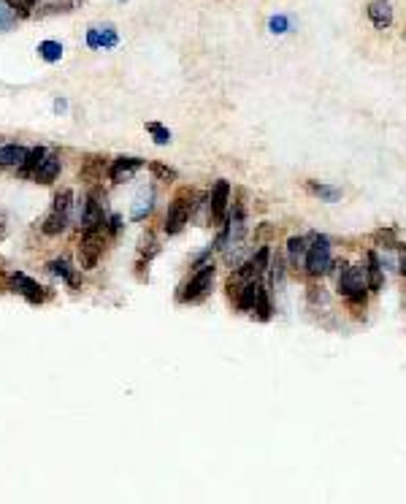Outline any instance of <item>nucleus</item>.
Wrapping results in <instances>:
<instances>
[{
  "instance_id": "1a4fd4ad",
  "label": "nucleus",
  "mask_w": 406,
  "mask_h": 504,
  "mask_svg": "<svg viewBox=\"0 0 406 504\" xmlns=\"http://www.w3.org/2000/svg\"><path fill=\"white\" fill-rule=\"evenodd\" d=\"M227 206H230V184H227L225 179H220V182L214 184L211 198H209V214L214 225H225Z\"/></svg>"
},
{
  "instance_id": "7ed1b4c3",
  "label": "nucleus",
  "mask_w": 406,
  "mask_h": 504,
  "mask_svg": "<svg viewBox=\"0 0 406 504\" xmlns=\"http://www.w3.org/2000/svg\"><path fill=\"white\" fill-rule=\"evenodd\" d=\"M214 274H217L214 263H203L196 274L190 276V282L181 288V293H179L181 304H196V301H201V298H206L211 291V285H214Z\"/></svg>"
},
{
  "instance_id": "393cba45",
  "label": "nucleus",
  "mask_w": 406,
  "mask_h": 504,
  "mask_svg": "<svg viewBox=\"0 0 406 504\" xmlns=\"http://www.w3.org/2000/svg\"><path fill=\"white\" fill-rule=\"evenodd\" d=\"M150 212H152V193H147V196H141V201H138V206H133V217L135 223L138 220H144V217H150Z\"/></svg>"
},
{
  "instance_id": "9d476101",
  "label": "nucleus",
  "mask_w": 406,
  "mask_h": 504,
  "mask_svg": "<svg viewBox=\"0 0 406 504\" xmlns=\"http://www.w3.org/2000/svg\"><path fill=\"white\" fill-rule=\"evenodd\" d=\"M141 168H144V160H141V157H117V160L111 163V168H108V179L114 184L130 182Z\"/></svg>"
},
{
  "instance_id": "a878e982",
  "label": "nucleus",
  "mask_w": 406,
  "mask_h": 504,
  "mask_svg": "<svg viewBox=\"0 0 406 504\" xmlns=\"http://www.w3.org/2000/svg\"><path fill=\"white\" fill-rule=\"evenodd\" d=\"M101 160H103V157H87V168L81 171V177H84V179H98V174H101V168H103Z\"/></svg>"
},
{
  "instance_id": "0eeeda50",
  "label": "nucleus",
  "mask_w": 406,
  "mask_h": 504,
  "mask_svg": "<svg viewBox=\"0 0 406 504\" xmlns=\"http://www.w3.org/2000/svg\"><path fill=\"white\" fill-rule=\"evenodd\" d=\"M9 285L14 288V293L25 296L30 304H44V301H49V296H52L49 288L38 285V282H35L33 276L25 274V271H14V274L9 276Z\"/></svg>"
},
{
  "instance_id": "2eb2a0df",
  "label": "nucleus",
  "mask_w": 406,
  "mask_h": 504,
  "mask_svg": "<svg viewBox=\"0 0 406 504\" xmlns=\"http://www.w3.org/2000/svg\"><path fill=\"white\" fill-rule=\"evenodd\" d=\"M368 269H366V285H368V291L379 293L382 291V285H385V276H382V266H379V258H376V252H368Z\"/></svg>"
},
{
  "instance_id": "f3484780",
  "label": "nucleus",
  "mask_w": 406,
  "mask_h": 504,
  "mask_svg": "<svg viewBox=\"0 0 406 504\" xmlns=\"http://www.w3.org/2000/svg\"><path fill=\"white\" fill-rule=\"evenodd\" d=\"M306 252H309L306 239H301V236L287 239V260H290V266H293V269H298V266L306 263Z\"/></svg>"
},
{
  "instance_id": "cd10ccee",
  "label": "nucleus",
  "mask_w": 406,
  "mask_h": 504,
  "mask_svg": "<svg viewBox=\"0 0 406 504\" xmlns=\"http://www.w3.org/2000/svg\"><path fill=\"white\" fill-rule=\"evenodd\" d=\"M269 28H271V33H279V35H282V33L290 30V19H287V16H282V14L271 16Z\"/></svg>"
},
{
  "instance_id": "423d86ee",
  "label": "nucleus",
  "mask_w": 406,
  "mask_h": 504,
  "mask_svg": "<svg viewBox=\"0 0 406 504\" xmlns=\"http://www.w3.org/2000/svg\"><path fill=\"white\" fill-rule=\"evenodd\" d=\"M309 276H322L331 269V242L328 236H315V245L306 252V263H303Z\"/></svg>"
},
{
  "instance_id": "20e7f679",
  "label": "nucleus",
  "mask_w": 406,
  "mask_h": 504,
  "mask_svg": "<svg viewBox=\"0 0 406 504\" xmlns=\"http://www.w3.org/2000/svg\"><path fill=\"white\" fill-rule=\"evenodd\" d=\"M366 276H363V269L358 266H344L342 274H339V293L344 296L349 304H366Z\"/></svg>"
},
{
  "instance_id": "7c9ffc66",
  "label": "nucleus",
  "mask_w": 406,
  "mask_h": 504,
  "mask_svg": "<svg viewBox=\"0 0 406 504\" xmlns=\"http://www.w3.org/2000/svg\"><path fill=\"white\" fill-rule=\"evenodd\" d=\"M398 266H401L398 271H401V274L406 276V247H401V260H398Z\"/></svg>"
},
{
  "instance_id": "dca6fc26",
  "label": "nucleus",
  "mask_w": 406,
  "mask_h": 504,
  "mask_svg": "<svg viewBox=\"0 0 406 504\" xmlns=\"http://www.w3.org/2000/svg\"><path fill=\"white\" fill-rule=\"evenodd\" d=\"M46 271H49L52 276H57V279H62V282H68L71 288H76V285H79V279H76L74 269H71V263H68L65 258L49 260V263H46Z\"/></svg>"
},
{
  "instance_id": "b1692460",
  "label": "nucleus",
  "mask_w": 406,
  "mask_h": 504,
  "mask_svg": "<svg viewBox=\"0 0 406 504\" xmlns=\"http://www.w3.org/2000/svg\"><path fill=\"white\" fill-rule=\"evenodd\" d=\"M252 312H257V318L260 320H269L271 318V301H269V293H266V288L260 291V296H257V304Z\"/></svg>"
},
{
  "instance_id": "bb28decb",
  "label": "nucleus",
  "mask_w": 406,
  "mask_h": 504,
  "mask_svg": "<svg viewBox=\"0 0 406 504\" xmlns=\"http://www.w3.org/2000/svg\"><path fill=\"white\" fill-rule=\"evenodd\" d=\"M152 174L157 177V179H163V182H171V179H176V171L174 168H166V166H160V163H152Z\"/></svg>"
},
{
  "instance_id": "473e14b6",
  "label": "nucleus",
  "mask_w": 406,
  "mask_h": 504,
  "mask_svg": "<svg viewBox=\"0 0 406 504\" xmlns=\"http://www.w3.org/2000/svg\"><path fill=\"white\" fill-rule=\"evenodd\" d=\"M120 3H122V0H120Z\"/></svg>"
},
{
  "instance_id": "6ab92c4d",
  "label": "nucleus",
  "mask_w": 406,
  "mask_h": 504,
  "mask_svg": "<svg viewBox=\"0 0 406 504\" xmlns=\"http://www.w3.org/2000/svg\"><path fill=\"white\" fill-rule=\"evenodd\" d=\"M38 57L46 62H57L62 57V44L60 41H41L38 44Z\"/></svg>"
},
{
  "instance_id": "39448f33",
  "label": "nucleus",
  "mask_w": 406,
  "mask_h": 504,
  "mask_svg": "<svg viewBox=\"0 0 406 504\" xmlns=\"http://www.w3.org/2000/svg\"><path fill=\"white\" fill-rule=\"evenodd\" d=\"M101 187H92L84 196V212H81V228L84 230H103L106 228V206Z\"/></svg>"
},
{
  "instance_id": "4468645a",
  "label": "nucleus",
  "mask_w": 406,
  "mask_h": 504,
  "mask_svg": "<svg viewBox=\"0 0 406 504\" xmlns=\"http://www.w3.org/2000/svg\"><path fill=\"white\" fill-rule=\"evenodd\" d=\"M44 157H46L44 147H33V150H28L25 160L19 163V177H22V179H28V177H35V171H38V166L44 163Z\"/></svg>"
},
{
  "instance_id": "6e6552de",
  "label": "nucleus",
  "mask_w": 406,
  "mask_h": 504,
  "mask_svg": "<svg viewBox=\"0 0 406 504\" xmlns=\"http://www.w3.org/2000/svg\"><path fill=\"white\" fill-rule=\"evenodd\" d=\"M101 255H103V236H101V230H84L81 245H79V266L84 271H90V269L98 266Z\"/></svg>"
},
{
  "instance_id": "f257e3e1",
  "label": "nucleus",
  "mask_w": 406,
  "mask_h": 504,
  "mask_svg": "<svg viewBox=\"0 0 406 504\" xmlns=\"http://www.w3.org/2000/svg\"><path fill=\"white\" fill-rule=\"evenodd\" d=\"M71 209H74V193L71 190H60L55 196V201H52V209L46 214L44 225H41V230H44L46 236H60L62 230H65V225H68V220H71Z\"/></svg>"
},
{
  "instance_id": "5701e85b",
  "label": "nucleus",
  "mask_w": 406,
  "mask_h": 504,
  "mask_svg": "<svg viewBox=\"0 0 406 504\" xmlns=\"http://www.w3.org/2000/svg\"><path fill=\"white\" fill-rule=\"evenodd\" d=\"M160 252V247H157V239H154V233H147L144 236V242H141V258H147V263H150L154 255Z\"/></svg>"
},
{
  "instance_id": "c756f323",
  "label": "nucleus",
  "mask_w": 406,
  "mask_h": 504,
  "mask_svg": "<svg viewBox=\"0 0 406 504\" xmlns=\"http://www.w3.org/2000/svg\"><path fill=\"white\" fill-rule=\"evenodd\" d=\"M120 225H122V220L117 217V214H111V217L106 220V228L111 230V233H117V230H120Z\"/></svg>"
},
{
  "instance_id": "412c9836",
  "label": "nucleus",
  "mask_w": 406,
  "mask_h": 504,
  "mask_svg": "<svg viewBox=\"0 0 406 504\" xmlns=\"http://www.w3.org/2000/svg\"><path fill=\"white\" fill-rule=\"evenodd\" d=\"M147 130L152 133L154 144H160V147L171 144V130H168V128H163L160 123H147Z\"/></svg>"
},
{
  "instance_id": "f03ea898",
  "label": "nucleus",
  "mask_w": 406,
  "mask_h": 504,
  "mask_svg": "<svg viewBox=\"0 0 406 504\" xmlns=\"http://www.w3.org/2000/svg\"><path fill=\"white\" fill-rule=\"evenodd\" d=\"M196 196L190 193V190H181L179 196L174 198V203L168 206V214H166V223H163V230H166L168 236H176L184 230V225L190 223V214L196 209Z\"/></svg>"
},
{
  "instance_id": "aec40b11",
  "label": "nucleus",
  "mask_w": 406,
  "mask_h": 504,
  "mask_svg": "<svg viewBox=\"0 0 406 504\" xmlns=\"http://www.w3.org/2000/svg\"><path fill=\"white\" fill-rule=\"evenodd\" d=\"M309 187V193L312 196H317V198H325V201H339L342 198V190L339 187H331V184H317V182H309L306 184Z\"/></svg>"
},
{
  "instance_id": "ddd939ff",
  "label": "nucleus",
  "mask_w": 406,
  "mask_h": 504,
  "mask_svg": "<svg viewBox=\"0 0 406 504\" xmlns=\"http://www.w3.org/2000/svg\"><path fill=\"white\" fill-rule=\"evenodd\" d=\"M87 46H90V49H111V46H117V30H114V25L90 28V30H87Z\"/></svg>"
},
{
  "instance_id": "4be33fe9",
  "label": "nucleus",
  "mask_w": 406,
  "mask_h": 504,
  "mask_svg": "<svg viewBox=\"0 0 406 504\" xmlns=\"http://www.w3.org/2000/svg\"><path fill=\"white\" fill-rule=\"evenodd\" d=\"M16 19V11L14 6L9 3V0H0V30H6V28H11Z\"/></svg>"
},
{
  "instance_id": "2f4dec72",
  "label": "nucleus",
  "mask_w": 406,
  "mask_h": 504,
  "mask_svg": "<svg viewBox=\"0 0 406 504\" xmlns=\"http://www.w3.org/2000/svg\"><path fill=\"white\" fill-rule=\"evenodd\" d=\"M35 3H38V0H25V6H28V11H33V9H35Z\"/></svg>"
},
{
  "instance_id": "9b49d317",
  "label": "nucleus",
  "mask_w": 406,
  "mask_h": 504,
  "mask_svg": "<svg viewBox=\"0 0 406 504\" xmlns=\"http://www.w3.org/2000/svg\"><path fill=\"white\" fill-rule=\"evenodd\" d=\"M366 14H368V19H371V25H374L376 30H388L393 25V6L388 0H371L368 9H366Z\"/></svg>"
},
{
  "instance_id": "f8f14e48",
  "label": "nucleus",
  "mask_w": 406,
  "mask_h": 504,
  "mask_svg": "<svg viewBox=\"0 0 406 504\" xmlns=\"http://www.w3.org/2000/svg\"><path fill=\"white\" fill-rule=\"evenodd\" d=\"M60 168H62L60 152H46L44 163L38 166V171H35V177H33V179H35V182H41V184H52L55 179H57Z\"/></svg>"
},
{
  "instance_id": "c85d7f7f",
  "label": "nucleus",
  "mask_w": 406,
  "mask_h": 504,
  "mask_svg": "<svg viewBox=\"0 0 406 504\" xmlns=\"http://www.w3.org/2000/svg\"><path fill=\"white\" fill-rule=\"evenodd\" d=\"M6 236H9V214L0 212V242H6Z\"/></svg>"
},
{
  "instance_id": "a211bd4d",
  "label": "nucleus",
  "mask_w": 406,
  "mask_h": 504,
  "mask_svg": "<svg viewBox=\"0 0 406 504\" xmlns=\"http://www.w3.org/2000/svg\"><path fill=\"white\" fill-rule=\"evenodd\" d=\"M25 155H28V150L22 144H3L0 147V168L19 166L25 160Z\"/></svg>"
}]
</instances>
